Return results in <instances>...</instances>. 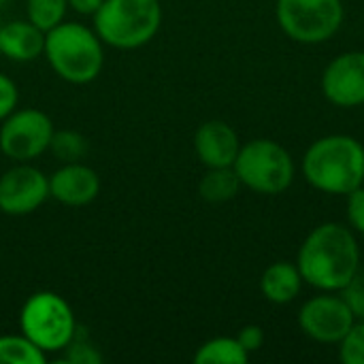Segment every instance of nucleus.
I'll return each mask as SVG.
<instances>
[{
    "mask_svg": "<svg viewBox=\"0 0 364 364\" xmlns=\"http://www.w3.org/2000/svg\"><path fill=\"white\" fill-rule=\"evenodd\" d=\"M296 267L311 288L341 292L360 269L358 241L343 224H322L303 241Z\"/></svg>",
    "mask_w": 364,
    "mask_h": 364,
    "instance_id": "1",
    "label": "nucleus"
},
{
    "mask_svg": "<svg viewBox=\"0 0 364 364\" xmlns=\"http://www.w3.org/2000/svg\"><path fill=\"white\" fill-rule=\"evenodd\" d=\"M307 183L324 194L348 196L364 183V147L348 134H328L309 145L303 156Z\"/></svg>",
    "mask_w": 364,
    "mask_h": 364,
    "instance_id": "2",
    "label": "nucleus"
},
{
    "mask_svg": "<svg viewBox=\"0 0 364 364\" xmlns=\"http://www.w3.org/2000/svg\"><path fill=\"white\" fill-rule=\"evenodd\" d=\"M51 70L66 83L87 85L102 73L105 43L94 28L62 21L45 34V53Z\"/></svg>",
    "mask_w": 364,
    "mask_h": 364,
    "instance_id": "3",
    "label": "nucleus"
},
{
    "mask_svg": "<svg viewBox=\"0 0 364 364\" xmlns=\"http://www.w3.org/2000/svg\"><path fill=\"white\" fill-rule=\"evenodd\" d=\"M94 30L113 49L145 47L162 26L160 0H105L94 13Z\"/></svg>",
    "mask_w": 364,
    "mask_h": 364,
    "instance_id": "4",
    "label": "nucleus"
},
{
    "mask_svg": "<svg viewBox=\"0 0 364 364\" xmlns=\"http://www.w3.org/2000/svg\"><path fill=\"white\" fill-rule=\"evenodd\" d=\"M19 328L47 356L64 352L77 337V320L66 299L41 290L26 299L19 311Z\"/></svg>",
    "mask_w": 364,
    "mask_h": 364,
    "instance_id": "5",
    "label": "nucleus"
},
{
    "mask_svg": "<svg viewBox=\"0 0 364 364\" xmlns=\"http://www.w3.org/2000/svg\"><path fill=\"white\" fill-rule=\"evenodd\" d=\"M241 186L258 194H282L294 179V160L286 147L271 139H254L241 145L232 164Z\"/></svg>",
    "mask_w": 364,
    "mask_h": 364,
    "instance_id": "6",
    "label": "nucleus"
},
{
    "mask_svg": "<svg viewBox=\"0 0 364 364\" xmlns=\"http://www.w3.org/2000/svg\"><path fill=\"white\" fill-rule=\"evenodd\" d=\"M277 23L296 43L318 45L337 34L343 23L341 0H277Z\"/></svg>",
    "mask_w": 364,
    "mask_h": 364,
    "instance_id": "7",
    "label": "nucleus"
},
{
    "mask_svg": "<svg viewBox=\"0 0 364 364\" xmlns=\"http://www.w3.org/2000/svg\"><path fill=\"white\" fill-rule=\"evenodd\" d=\"M53 122L41 109H15L0 122V151L15 162L43 156L53 139Z\"/></svg>",
    "mask_w": 364,
    "mask_h": 364,
    "instance_id": "8",
    "label": "nucleus"
},
{
    "mask_svg": "<svg viewBox=\"0 0 364 364\" xmlns=\"http://www.w3.org/2000/svg\"><path fill=\"white\" fill-rule=\"evenodd\" d=\"M47 198L49 177L30 162H17L0 175V211L4 215H30Z\"/></svg>",
    "mask_w": 364,
    "mask_h": 364,
    "instance_id": "9",
    "label": "nucleus"
},
{
    "mask_svg": "<svg viewBox=\"0 0 364 364\" xmlns=\"http://www.w3.org/2000/svg\"><path fill=\"white\" fill-rule=\"evenodd\" d=\"M356 316L343 296L324 292L309 299L299 314V324L303 333L318 343H339L346 333L354 326Z\"/></svg>",
    "mask_w": 364,
    "mask_h": 364,
    "instance_id": "10",
    "label": "nucleus"
},
{
    "mask_svg": "<svg viewBox=\"0 0 364 364\" xmlns=\"http://www.w3.org/2000/svg\"><path fill=\"white\" fill-rule=\"evenodd\" d=\"M322 92L328 102L341 109L364 105V51L337 55L322 75Z\"/></svg>",
    "mask_w": 364,
    "mask_h": 364,
    "instance_id": "11",
    "label": "nucleus"
},
{
    "mask_svg": "<svg viewBox=\"0 0 364 364\" xmlns=\"http://www.w3.org/2000/svg\"><path fill=\"white\" fill-rule=\"evenodd\" d=\"M100 194L98 173L83 162H64L49 175V196L66 207H85Z\"/></svg>",
    "mask_w": 364,
    "mask_h": 364,
    "instance_id": "12",
    "label": "nucleus"
},
{
    "mask_svg": "<svg viewBox=\"0 0 364 364\" xmlns=\"http://www.w3.org/2000/svg\"><path fill=\"white\" fill-rule=\"evenodd\" d=\"M241 143L232 126L220 119H211L198 126L194 134V151L207 168L232 166L239 156Z\"/></svg>",
    "mask_w": 364,
    "mask_h": 364,
    "instance_id": "13",
    "label": "nucleus"
},
{
    "mask_svg": "<svg viewBox=\"0 0 364 364\" xmlns=\"http://www.w3.org/2000/svg\"><path fill=\"white\" fill-rule=\"evenodd\" d=\"M45 34L30 19H15L0 26V53L13 62L26 64L45 53Z\"/></svg>",
    "mask_w": 364,
    "mask_h": 364,
    "instance_id": "14",
    "label": "nucleus"
},
{
    "mask_svg": "<svg viewBox=\"0 0 364 364\" xmlns=\"http://www.w3.org/2000/svg\"><path fill=\"white\" fill-rule=\"evenodd\" d=\"M303 288V277L292 262H273L260 277V290L267 301L275 305L292 303Z\"/></svg>",
    "mask_w": 364,
    "mask_h": 364,
    "instance_id": "15",
    "label": "nucleus"
},
{
    "mask_svg": "<svg viewBox=\"0 0 364 364\" xmlns=\"http://www.w3.org/2000/svg\"><path fill=\"white\" fill-rule=\"evenodd\" d=\"M239 190H241V181L232 166L207 168V173L200 177L198 183V194L207 203H228L239 194Z\"/></svg>",
    "mask_w": 364,
    "mask_h": 364,
    "instance_id": "16",
    "label": "nucleus"
},
{
    "mask_svg": "<svg viewBox=\"0 0 364 364\" xmlns=\"http://www.w3.org/2000/svg\"><path fill=\"white\" fill-rule=\"evenodd\" d=\"M250 354L243 350L237 337H215L198 348L194 354L196 364H245Z\"/></svg>",
    "mask_w": 364,
    "mask_h": 364,
    "instance_id": "17",
    "label": "nucleus"
},
{
    "mask_svg": "<svg viewBox=\"0 0 364 364\" xmlns=\"http://www.w3.org/2000/svg\"><path fill=\"white\" fill-rule=\"evenodd\" d=\"M47 354L38 350L26 335L0 337V364H45Z\"/></svg>",
    "mask_w": 364,
    "mask_h": 364,
    "instance_id": "18",
    "label": "nucleus"
},
{
    "mask_svg": "<svg viewBox=\"0 0 364 364\" xmlns=\"http://www.w3.org/2000/svg\"><path fill=\"white\" fill-rule=\"evenodd\" d=\"M68 0H26V19L38 26L43 32L60 26L66 19Z\"/></svg>",
    "mask_w": 364,
    "mask_h": 364,
    "instance_id": "19",
    "label": "nucleus"
},
{
    "mask_svg": "<svg viewBox=\"0 0 364 364\" xmlns=\"http://www.w3.org/2000/svg\"><path fill=\"white\" fill-rule=\"evenodd\" d=\"M49 151L64 164V162H81L87 151V141L83 134L75 130H55Z\"/></svg>",
    "mask_w": 364,
    "mask_h": 364,
    "instance_id": "20",
    "label": "nucleus"
},
{
    "mask_svg": "<svg viewBox=\"0 0 364 364\" xmlns=\"http://www.w3.org/2000/svg\"><path fill=\"white\" fill-rule=\"evenodd\" d=\"M339 360L343 364H364V322H354L339 341Z\"/></svg>",
    "mask_w": 364,
    "mask_h": 364,
    "instance_id": "21",
    "label": "nucleus"
},
{
    "mask_svg": "<svg viewBox=\"0 0 364 364\" xmlns=\"http://www.w3.org/2000/svg\"><path fill=\"white\" fill-rule=\"evenodd\" d=\"M66 354V363L70 364H100L102 363V354L96 350V346H92L90 341H79V337H75L70 341V346L64 350Z\"/></svg>",
    "mask_w": 364,
    "mask_h": 364,
    "instance_id": "22",
    "label": "nucleus"
},
{
    "mask_svg": "<svg viewBox=\"0 0 364 364\" xmlns=\"http://www.w3.org/2000/svg\"><path fill=\"white\" fill-rule=\"evenodd\" d=\"M343 301L350 305L352 314L356 318L364 320V271L358 269V273L350 279V284L341 290Z\"/></svg>",
    "mask_w": 364,
    "mask_h": 364,
    "instance_id": "23",
    "label": "nucleus"
},
{
    "mask_svg": "<svg viewBox=\"0 0 364 364\" xmlns=\"http://www.w3.org/2000/svg\"><path fill=\"white\" fill-rule=\"evenodd\" d=\"M17 102H19L17 83L9 75L0 73V122L17 109Z\"/></svg>",
    "mask_w": 364,
    "mask_h": 364,
    "instance_id": "24",
    "label": "nucleus"
},
{
    "mask_svg": "<svg viewBox=\"0 0 364 364\" xmlns=\"http://www.w3.org/2000/svg\"><path fill=\"white\" fill-rule=\"evenodd\" d=\"M348 220L356 232L364 235V183L348 194Z\"/></svg>",
    "mask_w": 364,
    "mask_h": 364,
    "instance_id": "25",
    "label": "nucleus"
},
{
    "mask_svg": "<svg viewBox=\"0 0 364 364\" xmlns=\"http://www.w3.org/2000/svg\"><path fill=\"white\" fill-rule=\"evenodd\" d=\"M237 339L243 346V350L247 354H252V352H258L262 348V343H264V331L260 326H256V324H247V326H243L239 331Z\"/></svg>",
    "mask_w": 364,
    "mask_h": 364,
    "instance_id": "26",
    "label": "nucleus"
},
{
    "mask_svg": "<svg viewBox=\"0 0 364 364\" xmlns=\"http://www.w3.org/2000/svg\"><path fill=\"white\" fill-rule=\"evenodd\" d=\"M105 0H68V9H73L75 13L79 15H87V17H94V13L100 9Z\"/></svg>",
    "mask_w": 364,
    "mask_h": 364,
    "instance_id": "27",
    "label": "nucleus"
},
{
    "mask_svg": "<svg viewBox=\"0 0 364 364\" xmlns=\"http://www.w3.org/2000/svg\"><path fill=\"white\" fill-rule=\"evenodd\" d=\"M4 2H6V0H0V6H2V4H4Z\"/></svg>",
    "mask_w": 364,
    "mask_h": 364,
    "instance_id": "28",
    "label": "nucleus"
},
{
    "mask_svg": "<svg viewBox=\"0 0 364 364\" xmlns=\"http://www.w3.org/2000/svg\"><path fill=\"white\" fill-rule=\"evenodd\" d=\"M0 26H2V23H0Z\"/></svg>",
    "mask_w": 364,
    "mask_h": 364,
    "instance_id": "29",
    "label": "nucleus"
}]
</instances>
